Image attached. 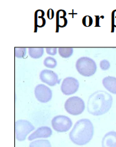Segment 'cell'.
I'll use <instances>...</instances> for the list:
<instances>
[{"label":"cell","mask_w":116,"mask_h":147,"mask_svg":"<svg viewBox=\"0 0 116 147\" xmlns=\"http://www.w3.org/2000/svg\"><path fill=\"white\" fill-rule=\"evenodd\" d=\"M113 102L112 95L104 90H98L90 95L88 101V111L95 116L102 115L108 112Z\"/></svg>","instance_id":"cell-1"},{"label":"cell","mask_w":116,"mask_h":147,"mask_svg":"<svg viewBox=\"0 0 116 147\" xmlns=\"http://www.w3.org/2000/svg\"><path fill=\"white\" fill-rule=\"evenodd\" d=\"M94 126L91 121L84 119L78 120L69 134L71 140L78 145H84L91 140Z\"/></svg>","instance_id":"cell-2"},{"label":"cell","mask_w":116,"mask_h":147,"mask_svg":"<svg viewBox=\"0 0 116 147\" xmlns=\"http://www.w3.org/2000/svg\"><path fill=\"white\" fill-rule=\"evenodd\" d=\"M78 72L84 77L93 76L97 71V65L92 59L88 57H82L78 59L76 64Z\"/></svg>","instance_id":"cell-3"},{"label":"cell","mask_w":116,"mask_h":147,"mask_svg":"<svg viewBox=\"0 0 116 147\" xmlns=\"http://www.w3.org/2000/svg\"><path fill=\"white\" fill-rule=\"evenodd\" d=\"M64 108L72 115H80L85 109L84 100L79 97H71L65 102Z\"/></svg>","instance_id":"cell-4"},{"label":"cell","mask_w":116,"mask_h":147,"mask_svg":"<svg viewBox=\"0 0 116 147\" xmlns=\"http://www.w3.org/2000/svg\"><path fill=\"white\" fill-rule=\"evenodd\" d=\"M35 129L32 124L26 120H19L15 122V135L18 141L25 140L27 135Z\"/></svg>","instance_id":"cell-5"},{"label":"cell","mask_w":116,"mask_h":147,"mask_svg":"<svg viewBox=\"0 0 116 147\" xmlns=\"http://www.w3.org/2000/svg\"><path fill=\"white\" fill-rule=\"evenodd\" d=\"M53 129L57 132H66L70 129L72 125L71 120L64 115H57L54 117L51 121Z\"/></svg>","instance_id":"cell-6"},{"label":"cell","mask_w":116,"mask_h":147,"mask_svg":"<svg viewBox=\"0 0 116 147\" xmlns=\"http://www.w3.org/2000/svg\"><path fill=\"white\" fill-rule=\"evenodd\" d=\"M79 82L78 80L72 77L65 78L61 84V90L66 95H69L75 94L78 90Z\"/></svg>","instance_id":"cell-7"},{"label":"cell","mask_w":116,"mask_h":147,"mask_svg":"<svg viewBox=\"0 0 116 147\" xmlns=\"http://www.w3.org/2000/svg\"><path fill=\"white\" fill-rule=\"evenodd\" d=\"M34 94L37 100L41 103L48 102L53 96L51 90L44 84H39L36 87Z\"/></svg>","instance_id":"cell-8"},{"label":"cell","mask_w":116,"mask_h":147,"mask_svg":"<svg viewBox=\"0 0 116 147\" xmlns=\"http://www.w3.org/2000/svg\"><path fill=\"white\" fill-rule=\"evenodd\" d=\"M39 78L42 82L50 86H54L59 84L60 80L58 79V76L53 71L48 69L42 70L39 74Z\"/></svg>","instance_id":"cell-9"},{"label":"cell","mask_w":116,"mask_h":147,"mask_svg":"<svg viewBox=\"0 0 116 147\" xmlns=\"http://www.w3.org/2000/svg\"><path fill=\"white\" fill-rule=\"evenodd\" d=\"M52 130L48 127H41L38 128L34 132L30 135L28 137L29 140H33L34 139L41 138H49L52 135Z\"/></svg>","instance_id":"cell-10"},{"label":"cell","mask_w":116,"mask_h":147,"mask_svg":"<svg viewBox=\"0 0 116 147\" xmlns=\"http://www.w3.org/2000/svg\"><path fill=\"white\" fill-rule=\"evenodd\" d=\"M45 11L42 9L36 10L34 13V32L37 31L38 28H42L46 25Z\"/></svg>","instance_id":"cell-11"},{"label":"cell","mask_w":116,"mask_h":147,"mask_svg":"<svg viewBox=\"0 0 116 147\" xmlns=\"http://www.w3.org/2000/svg\"><path fill=\"white\" fill-rule=\"evenodd\" d=\"M66 11L63 9L58 10L56 13V32L59 31V28H64L67 24V20L66 18Z\"/></svg>","instance_id":"cell-12"},{"label":"cell","mask_w":116,"mask_h":147,"mask_svg":"<svg viewBox=\"0 0 116 147\" xmlns=\"http://www.w3.org/2000/svg\"><path fill=\"white\" fill-rule=\"evenodd\" d=\"M103 147H116V132L109 131L104 135L102 141Z\"/></svg>","instance_id":"cell-13"},{"label":"cell","mask_w":116,"mask_h":147,"mask_svg":"<svg viewBox=\"0 0 116 147\" xmlns=\"http://www.w3.org/2000/svg\"><path fill=\"white\" fill-rule=\"evenodd\" d=\"M103 84L109 92L116 94V78L112 76L106 77L103 79Z\"/></svg>","instance_id":"cell-14"},{"label":"cell","mask_w":116,"mask_h":147,"mask_svg":"<svg viewBox=\"0 0 116 147\" xmlns=\"http://www.w3.org/2000/svg\"><path fill=\"white\" fill-rule=\"evenodd\" d=\"M29 54L32 59H39L44 54V48L42 47H30L28 49Z\"/></svg>","instance_id":"cell-15"},{"label":"cell","mask_w":116,"mask_h":147,"mask_svg":"<svg viewBox=\"0 0 116 147\" xmlns=\"http://www.w3.org/2000/svg\"><path fill=\"white\" fill-rule=\"evenodd\" d=\"M74 49L71 47H60L58 49V53L63 58L70 57L73 54Z\"/></svg>","instance_id":"cell-16"},{"label":"cell","mask_w":116,"mask_h":147,"mask_svg":"<svg viewBox=\"0 0 116 147\" xmlns=\"http://www.w3.org/2000/svg\"><path fill=\"white\" fill-rule=\"evenodd\" d=\"M30 147H51V145L47 140H39L31 142Z\"/></svg>","instance_id":"cell-17"},{"label":"cell","mask_w":116,"mask_h":147,"mask_svg":"<svg viewBox=\"0 0 116 147\" xmlns=\"http://www.w3.org/2000/svg\"><path fill=\"white\" fill-rule=\"evenodd\" d=\"M44 65L48 68H55L57 65V61L52 57H47L44 60Z\"/></svg>","instance_id":"cell-18"},{"label":"cell","mask_w":116,"mask_h":147,"mask_svg":"<svg viewBox=\"0 0 116 147\" xmlns=\"http://www.w3.org/2000/svg\"><path fill=\"white\" fill-rule=\"evenodd\" d=\"M26 54V48L25 47H15L14 56L17 58H24Z\"/></svg>","instance_id":"cell-19"},{"label":"cell","mask_w":116,"mask_h":147,"mask_svg":"<svg viewBox=\"0 0 116 147\" xmlns=\"http://www.w3.org/2000/svg\"><path fill=\"white\" fill-rule=\"evenodd\" d=\"M82 24L86 27L91 26L93 23L92 18L90 16H86L82 18Z\"/></svg>","instance_id":"cell-20"},{"label":"cell","mask_w":116,"mask_h":147,"mask_svg":"<svg viewBox=\"0 0 116 147\" xmlns=\"http://www.w3.org/2000/svg\"><path fill=\"white\" fill-rule=\"evenodd\" d=\"M111 32H114V28H116V9L112 12L111 14Z\"/></svg>","instance_id":"cell-21"},{"label":"cell","mask_w":116,"mask_h":147,"mask_svg":"<svg viewBox=\"0 0 116 147\" xmlns=\"http://www.w3.org/2000/svg\"><path fill=\"white\" fill-rule=\"evenodd\" d=\"M110 62L107 60L104 59L101 61L100 62V67L101 69L103 70V71H107V70L110 68Z\"/></svg>","instance_id":"cell-22"},{"label":"cell","mask_w":116,"mask_h":147,"mask_svg":"<svg viewBox=\"0 0 116 147\" xmlns=\"http://www.w3.org/2000/svg\"><path fill=\"white\" fill-rule=\"evenodd\" d=\"M46 53L50 55V56H54L57 54V49L56 47H48L46 49Z\"/></svg>","instance_id":"cell-23"},{"label":"cell","mask_w":116,"mask_h":147,"mask_svg":"<svg viewBox=\"0 0 116 147\" xmlns=\"http://www.w3.org/2000/svg\"><path fill=\"white\" fill-rule=\"evenodd\" d=\"M47 16L49 20H53L54 16V10L52 9H49L48 10V12H47Z\"/></svg>","instance_id":"cell-24"},{"label":"cell","mask_w":116,"mask_h":147,"mask_svg":"<svg viewBox=\"0 0 116 147\" xmlns=\"http://www.w3.org/2000/svg\"><path fill=\"white\" fill-rule=\"evenodd\" d=\"M100 19V17L99 16H96V25H95V26L96 27H99L100 26V25L99 24V20Z\"/></svg>","instance_id":"cell-25"}]
</instances>
